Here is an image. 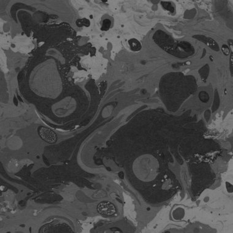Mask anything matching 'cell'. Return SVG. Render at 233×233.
<instances>
[{
	"label": "cell",
	"mask_w": 233,
	"mask_h": 233,
	"mask_svg": "<svg viewBox=\"0 0 233 233\" xmlns=\"http://www.w3.org/2000/svg\"><path fill=\"white\" fill-rule=\"evenodd\" d=\"M98 212L105 217H111L116 215V209L112 203L103 201L98 205Z\"/></svg>",
	"instance_id": "cell-1"
},
{
	"label": "cell",
	"mask_w": 233,
	"mask_h": 233,
	"mask_svg": "<svg viewBox=\"0 0 233 233\" xmlns=\"http://www.w3.org/2000/svg\"><path fill=\"white\" fill-rule=\"evenodd\" d=\"M39 135L44 141L49 144H54L57 141L56 133L47 128H41L39 129Z\"/></svg>",
	"instance_id": "cell-2"
},
{
	"label": "cell",
	"mask_w": 233,
	"mask_h": 233,
	"mask_svg": "<svg viewBox=\"0 0 233 233\" xmlns=\"http://www.w3.org/2000/svg\"><path fill=\"white\" fill-rule=\"evenodd\" d=\"M82 23V25L83 26H85V27H89L90 25V22L89 21V20L87 19H81Z\"/></svg>",
	"instance_id": "cell-8"
},
{
	"label": "cell",
	"mask_w": 233,
	"mask_h": 233,
	"mask_svg": "<svg viewBox=\"0 0 233 233\" xmlns=\"http://www.w3.org/2000/svg\"><path fill=\"white\" fill-rule=\"evenodd\" d=\"M14 101H15V105L16 106H17V99H16V98H14Z\"/></svg>",
	"instance_id": "cell-10"
},
{
	"label": "cell",
	"mask_w": 233,
	"mask_h": 233,
	"mask_svg": "<svg viewBox=\"0 0 233 233\" xmlns=\"http://www.w3.org/2000/svg\"><path fill=\"white\" fill-rule=\"evenodd\" d=\"M204 42L208 46L211 47L213 50H216V51H218L219 50L218 44H216V42L215 41L214 39L211 38V37H207V38L205 39Z\"/></svg>",
	"instance_id": "cell-4"
},
{
	"label": "cell",
	"mask_w": 233,
	"mask_h": 233,
	"mask_svg": "<svg viewBox=\"0 0 233 233\" xmlns=\"http://www.w3.org/2000/svg\"><path fill=\"white\" fill-rule=\"evenodd\" d=\"M22 73H20L19 75H18V80H19V81H20V80H21V79H22Z\"/></svg>",
	"instance_id": "cell-9"
},
{
	"label": "cell",
	"mask_w": 233,
	"mask_h": 233,
	"mask_svg": "<svg viewBox=\"0 0 233 233\" xmlns=\"http://www.w3.org/2000/svg\"><path fill=\"white\" fill-rule=\"evenodd\" d=\"M111 25V20L109 19H105L103 22V25L101 27V29L103 31H107L110 28Z\"/></svg>",
	"instance_id": "cell-5"
},
{
	"label": "cell",
	"mask_w": 233,
	"mask_h": 233,
	"mask_svg": "<svg viewBox=\"0 0 233 233\" xmlns=\"http://www.w3.org/2000/svg\"><path fill=\"white\" fill-rule=\"evenodd\" d=\"M162 6L166 10L170 11L171 12H174V8L170 3L168 2H162Z\"/></svg>",
	"instance_id": "cell-6"
},
{
	"label": "cell",
	"mask_w": 233,
	"mask_h": 233,
	"mask_svg": "<svg viewBox=\"0 0 233 233\" xmlns=\"http://www.w3.org/2000/svg\"><path fill=\"white\" fill-rule=\"evenodd\" d=\"M221 50H222L223 52L224 55H228L230 53V50H229V48L226 45H223L222 47H221Z\"/></svg>",
	"instance_id": "cell-7"
},
{
	"label": "cell",
	"mask_w": 233,
	"mask_h": 233,
	"mask_svg": "<svg viewBox=\"0 0 233 233\" xmlns=\"http://www.w3.org/2000/svg\"><path fill=\"white\" fill-rule=\"evenodd\" d=\"M130 49L133 51L138 52L142 49V45L137 39L132 38L128 41Z\"/></svg>",
	"instance_id": "cell-3"
}]
</instances>
